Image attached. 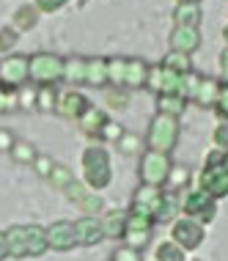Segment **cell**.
I'll list each match as a JSON object with an SVG mask.
<instances>
[{
  "label": "cell",
  "mask_w": 228,
  "mask_h": 261,
  "mask_svg": "<svg viewBox=\"0 0 228 261\" xmlns=\"http://www.w3.org/2000/svg\"><path fill=\"white\" fill-rule=\"evenodd\" d=\"M121 242H124V248H132V250H143L148 248V242H151V231H135V228H126L124 237H121Z\"/></svg>",
  "instance_id": "cell-33"
},
{
  "label": "cell",
  "mask_w": 228,
  "mask_h": 261,
  "mask_svg": "<svg viewBox=\"0 0 228 261\" xmlns=\"http://www.w3.org/2000/svg\"><path fill=\"white\" fill-rule=\"evenodd\" d=\"M151 94H160V88H162V66L160 63H148V74H146V86Z\"/></svg>",
  "instance_id": "cell-43"
},
{
  "label": "cell",
  "mask_w": 228,
  "mask_h": 261,
  "mask_svg": "<svg viewBox=\"0 0 228 261\" xmlns=\"http://www.w3.org/2000/svg\"><path fill=\"white\" fill-rule=\"evenodd\" d=\"M6 248L9 258H39L47 253V234L44 225L25 223V225H11L6 228Z\"/></svg>",
  "instance_id": "cell-1"
},
{
  "label": "cell",
  "mask_w": 228,
  "mask_h": 261,
  "mask_svg": "<svg viewBox=\"0 0 228 261\" xmlns=\"http://www.w3.org/2000/svg\"><path fill=\"white\" fill-rule=\"evenodd\" d=\"M17 94H19V108L22 110H36V86H33V83L19 86Z\"/></svg>",
  "instance_id": "cell-41"
},
{
  "label": "cell",
  "mask_w": 228,
  "mask_h": 261,
  "mask_svg": "<svg viewBox=\"0 0 228 261\" xmlns=\"http://www.w3.org/2000/svg\"><path fill=\"white\" fill-rule=\"evenodd\" d=\"M192 181V171L182 162H170V171H168V179H165V190L170 193H182L187 190V185Z\"/></svg>",
  "instance_id": "cell-24"
},
{
  "label": "cell",
  "mask_w": 228,
  "mask_h": 261,
  "mask_svg": "<svg viewBox=\"0 0 228 261\" xmlns=\"http://www.w3.org/2000/svg\"><path fill=\"white\" fill-rule=\"evenodd\" d=\"M108 102H110V105H124V108H126L130 96H126L124 88H108Z\"/></svg>",
  "instance_id": "cell-49"
},
{
  "label": "cell",
  "mask_w": 228,
  "mask_h": 261,
  "mask_svg": "<svg viewBox=\"0 0 228 261\" xmlns=\"http://www.w3.org/2000/svg\"><path fill=\"white\" fill-rule=\"evenodd\" d=\"M154 261H187V253H184L173 239H165V242L157 245L154 250Z\"/></svg>",
  "instance_id": "cell-30"
},
{
  "label": "cell",
  "mask_w": 228,
  "mask_h": 261,
  "mask_svg": "<svg viewBox=\"0 0 228 261\" xmlns=\"http://www.w3.org/2000/svg\"><path fill=\"white\" fill-rule=\"evenodd\" d=\"M108 113H105L102 108H94L91 105L88 110L83 113V118L77 124H80V132L85 138H91V140H99V132H102V126H105V121H108Z\"/></svg>",
  "instance_id": "cell-14"
},
{
  "label": "cell",
  "mask_w": 228,
  "mask_h": 261,
  "mask_svg": "<svg viewBox=\"0 0 228 261\" xmlns=\"http://www.w3.org/2000/svg\"><path fill=\"white\" fill-rule=\"evenodd\" d=\"M223 39H225V44H228V25L223 28Z\"/></svg>",
  "instance_id": "cell-54"
},
{
  "label": "cell",
  "mask_w": 228,
  "mask_h": 261,
  "mask_svg": "<svg viewBox=\"0 0 228 261\" xmlns=\"http://www.w3.org/2000/svg\"><path fill=\"white\" fill-rule=\"evenodd\" d=\"M63 83L66 86H85V58H80V55L63 58Z\"/></svg>",
  "instance_id": "cell-23"
},
{
  "label": "cell",
  "mask_w": 228,
  "mask_h": 261,
  "mask_svg": "<svg viewBox=\"0 0 228 261\" xmlns=\"http://www.w3.org/2000/svg\"><path fill=\"white\" fill-rule=\"evenodd\" d=\"M33 168H36V173L41 176V179H47V176H49V171H53V168H55V162L49 160L47 154H39V157L33 160Z\"/></svg>",
  "instance_id": "cell-47"
},
{
  "label": "cell",
  "mask_w": 228,
  "mask_h": 261,
  "mask_svg": "<svg viewBox=\"0 0 228 261\" xmlns=\"http://www.w3.org/2000/svg\"><path fill=\"white\" fill-rule=\"evenodd\" d=\"M198 187L204 193H209L215 201L225 198L228 195V171H209V168H204L198 173Z\"/></svg>",
  "instance_id": "cell-13"
},
{
  "label": "cell",
  "mask_w": 228,
  "mask_h": 261,
  "mask_svg": "<svg viewBox=\"0 0 228 261\" xmlns=\"http://www.w3.org/2000/svg\"><path fill=\"white\" fill-rule=\"evenodd\" d=\"M182 212V195L179 193H170V190H162V203L157 209L154 220L157 223H173Z\"/></svg>",
  "instance_id": "cell-18"
},
{
  "label": "cell",
  "mask_w": 228,
  "mask_h": 261,
  "mask_svg": "<svg viewBox=\"0 0 228 261\" xmlns=\"http://www.w3.org/2000/svg\"><path fill=\"white\" fill-rule=\"evenodd\" d=\"M184 108H187V99H184V96H168V94H157V113H165V116L182 118Z\"/></svg>",
  "instance_id": "cell-26"
},
{
  "label": "cell",
  "mask_w": 228,
  "mask_h": 261,
  "mask_svg": "<svg viewBox=\"0 0 228 261\" xmlns=\"http://www.w3.org/2000/svg\"><path fill=\"white\" fill-rule=\"evenodd\" d=\"M124 132H126V129H124V126H121L118 121L108 118V121H105V126H102V132H99V140H102L105 146H108V143H118Z\"/></svg>",
  "instance_id": "cell-36"
},
{
  "label": "cell",
  "mask_w": 228,
  "mask_h": 261,
  "mask_svg": "<svg viewBox=\"0 0 228 261\" xmlns=\"http://www.w3.org/2000/svg\"><path fill=\"white\" fill-rule=\"evenodd\" d=\"M170 239H173L184 253H192V250H198L204 245L206 225H201L198 220H192V217H187V215H182V217L173 220V225H170Z\"/></svg>",
  "instance_id": "cell-7"
},
{
  "label": "cell",
  "mask_w": 228,
  "mask_h": 261,
  "mask_svg": "<svg viewBox=\"0 0 228 261\" xmlns=\"http://www.w3.org/2000/svg\"><path fill=\"white\" fill-rule=\"evenodd\" d=\"M132 203H138V206H143V209L151 212V215H157V209H160V203H162V187L140 185L132 193Z\"/></svg>",
  "instance_id": "cell-21"
},
{
  "label": "cell",
  "mask_w": 228,
  "mask_h": 261,
  "mask_svg": "<svg viewBox=\"0 0 228 261\" xmlns=\"http://www.w3.org/2000/svg\"><path fill=\"white\" fill-rule=\"evenodd\" d=\"M47 234V250L55 253H69L77 248V237H74V223L72 220H55L44 228Z\"/></svg>",
  "instance_id": "cell-9"
},
{
  "label": "cell",
  "mask_w": 228,
  "mask_h": 261,
  "mask_svg": "<svg viewBox=\"0 0 228 261\" xmlns=\"http://www.w3.org/2000/svg\"><path fill=\"white\" fill-rule=\"evenodd\" d=\"M14 110H19V94H17V88H3L0 86V113H14Z\"/></svg>",
  "instance_id": "cell-38"
},
{
  "label": "cell",
  "mask_w": 228,
  "mask_h": 261,
  "mask_svg": "<svg viewBox=\"0 0 228 261\" xmlns=\"http://www.w3.org/2000/svg\"><path fill=\"white\" fill-rule=\"evenodd\" d=\"M9 154H11L14 162H19V165H33V160L39 157V149L33 143H28V140H14Z\"/></svg>",
  "instance_id": "cell-29"
},
{
  "label": "cell",
  "mask_w": 228,
  "mask_h": 261,
  "mask_svg": "<svg viewBox=\"0 0 228 261\" xmlns=\"http://www.w3.org/2000/svg\"><path fill=\"white\" fill-rule=\"evenodd\" d=\"M212 140H215V149L228 151V118H220V124L212 129Z\"/></svg>",
  "instance_id": "cell-44"
},
{
  "label": "cell",
  "mask_w": 228,
  "mask_h": 261,
  "mask_svg": "<svg viewBox=\"0 0 228 261\" xmlns=\"http://www.w3.org/2000/svg\"><path fill=\"white\" fill-rule=\"evenodd\" d=\"M72 179H74L72 171H69V168H63V165H55L53 171H49V176H47V181L55 190H66L69 185H72Z\"/></svg>",
  "instance_id": "cell-35"
},
{
  "label": "cell",
  "mask_w": 228,
  "mask_h": 261,
  "mask_svg": "<svg viewBox=\"0 0 228 261\" xmlns=\"http://www.w3.org/2000/svg\"><path fill=\"white\" fill-rule=\"evenodd\" d=\"M99 223H102V234L108 239H121L126 231V209L105 212V217H99Z\"/></svg>",
  "instance_id": "cell-16"
},
{
  "label": "cell",
  "mask_w": 228,
  "mask_h": 261,
  "mask_svg": "<svg viewBox=\"0 0 228 261\" xmlns=\"http://www.w3.org/2000/svg\"><path fill=\"white\" fill-rule=\"evenodd\" d=\"M85 86L108 88V58H85Z\"/></svg>",
  "instance_id": "cell-15"
},
{
  "label": "cell",
  "mask_w": 228,
  "mask_h": 261,
  "mask_svg": "<svg viewBox=\"0 0 228 261\" xmlns=\"http://www.w3.org/2000/svg\"><path fill=\"white\" fill-rule=\"evenodd\" d=\"M66 3L69 0H33V6H36L41 14H55V11H61Z\"/></svg>",
  "instance_id": "cell-46"
},
{
  "label": "cell",
  "mask_w": 228,
  "mask_h": 261,
  "mask_svg": "<svg viewBox=\"0 0 228 261\" xmlns=\"http://www.w3.org/2000/svg\"><path fill=\"white\" fill-rule=\"evenodd\" d=\"M179 132H182V124L179 118L173 116H165V113H157V116L148 121V132H146V146L151 151H162V154H170L179 143Z\"/></svg>",
  "instance_id": "cell-3"
},
{
  "label": "cell",
  "mask_w": 228,
  "mask_h": 261,
  "mask_svg": "<svg viewBox=\"0 0 228 261\" xmlns=\"http://www.w3.org/2000/svg\"><path fill=\"white\" fill-rule=\"evenodd\" d=\"M74 237H77V245H83V248H94V245H99L105 239L99 217L83 215L80 220H74Z\"/></svg>",
  "instance_id": "cell-12"
},
{
  "label": "cell",
  "mask_w": 228,
  "mask_h": 261,
  "mask_svg": "<svg viewBox=\"0 0 228 261\" xmlns=\"http://www.w3.org/2000/svg\"><path fill=\"white\" fill-rule=\"evenodd\" d=\"M217 102H215V113L220 118H228V86L225 83H217Z\"/></svg>",
  "instance_id": "cell-45"
},
{
  "label": "cell",
  "mask_w": 228,
  "mask_h": 261,
  "mask_svg": "<svg viewBox=\"0 0 228 261\" xmlns=\"http://www.w3.org/2000/svg\"><path fill=\"white\" fill-rule=\"evenodd\" d=\"M55 102H58V88L55 86H36V110L55 113Z\"/></svg>",
  "instance_id": "cell-31"
},
{
  "label": "cell",
  "mask_w": 228,
  "mask_h": 261,
  "mask_svg": "<svg viewBox=\"0 0 228 261\" xmlns=\"http://www.w3.org/2000/svg\"><path fill=\"white\" fill-rule=\"evenodd\" d=\"M220 66H223V72H228V44L223 47V53H220Z\"/></svg>",
  "instance_id": "cell-52"
},
{
  "label": "cell",
  "mask_w": 228,
  "mask_h": 261,
  "mask_svg": "<svg viewBox=\"0 0 228 261\" xmlns=\"http://www.w3.org/2000/svg\"><path fill=\"white\" fill-rule=\"evenodd\" d=\"M148 63L143 58H126V74H124V91H138L146 86Z\"/></svg>",
  "instance_id": "cell-17"
},
{
  "label": "cell",
  "mask_w": 228,
  "mask_h": 261,
  "mask_svg": "<svg viewBox=\"0 0 228 261\" xmlns=\"http://www.w3.org/2000/svg\"><path fill=\"white\" fill-rule=\"evenodd\" d=\"M217 80L215 77H201V86H198V94L192 105H198V108L204 110H215V102H217Z\"/></svg>",
  "instance_id": "cell-25"
},
{
  "label": "cell",
  "mask_w": 228,
  "mask_h": 261,
  "mask_svg": "<svg viewBox=\"0 0 228 261\" xmlns=\"http://www.w3.org/2000/svg\"><path fill=\"white\" fill-rule=\"evenodd\" d=\"M88 96L83 94V91L77 88H69V91H58V102H55V113H58L61 118H66V121H80L83 113L91 108Z\"/></svg>",
  "instance_id": "cell-8"
},
{
  "label": "cell",
  "mask_w": 228,
  "mask_h": 261,
  "mask_svg": "<svg viewBox=\"0 0 228 261\" xmlns=\"http://www.w3.org/2000/svg\"><path fill=\"white\" fill-rule=\"evenodd\" d=\"M110 261H143V258H140V253H138V250L124 248V245H121V248L113 253V258H110Z\"/></svg>",
  "instance_id": "cell-48"
},
{
  "label": "cell",
  "mask_w": 228,
  "mask_h": 261,
  "mask_svg": "<svg viewBox=\"0 0 228 261\" xmlns=\"http://www.w3.org/2000/svg\"><path fill=\"white\" fill-rule=\"evenodd\" d=\"M201 19H204L201 3H179L173 11V25L182 28H201Z\"/></svg>",
  "instance_id": "cell-20"
},
{
  "label": "cell",
  "mask_w": 228,
  "mask_h": 261,
  "mask_svg": "<svg viewBox=\"0 0 228 261\" xmlns=\"http://www.w3.org/2000/svg\"><path fill=\"white\" fill-rule=\"evenodd\" d=\"M160 66H162V63H160ZM182 86H184V74H176V72L162 69V88H160V94L182 96Z\"/></svg>",
  "instance_id": "cell-34"
},
{
  "label": "cell",
  "mask_w": 228,
  "mask_h": 261,
  "mask_svg": "<svg viewBox=\"0 0 228 261\" xmlns=\"http://www.w3.org/2000/svg\"><path fill=\"white\" fill-rule=\"evenodd\" d=\"M63 80V58L55 53L28 55V83L33 86H58Z\"/></svg>",
  "instance_id": "cell-4"
},
{
  "label": "cell",
  "mask_w": 228,
  "mask_h": 261,
  "mask_svg": "<svg viewBox=\"0 0 228 261\" xmlns=\"http://www.w3.org/2000/svg\"><path fill=\"white\" fill-rule=\"evenodd\" d=\"M154 215L143 206H138V203H130V209H126V228H135V231H154Z\"/></svg>",
  "instance_id": "cell-22"
},
{
  "label": "cell",
  "mask_w": 228,
  "mask_h": 261,
  "mask_svg": "<svg viewBox=\"0 0 228 261\" xmlns=\"http://www.w3.org/2000/svg\"><path fill=\"white\" fill-rule=\"evenodd\" d=\"M74 206H80L83 215H94V217H99V212H102V198H99V195H94V190H88V193H85L83 198L74 203Z\"/></svg>",
  "instance_id": "cell-37"
},
{
  "label": "cell",
  "mask_w": 228,
  "mask_h": 261,
  "mask_svg": "<svg viewBox=\"0 0 228 261\" xmlns=\"http://www.w3.org/2000/svg\"><path fill=\"white\" fill-rule=\"evenodd\" d=\"M182 215L198 220L201 225H209L217 217V201L209 193H204L201 187H195L187 195H182Z\"/></svg>",
  "instance_id": "cell-6"
},
{
  "label": "cell",
  "mask_w": 228,
  "mask_h": 261,
  "mask_svg": "<svg viewBox=\"0 0 228 261\" xmlns=\"http://www.w3.org/2000/svg\"><path fill=\"white\" fill-rule=\"evenodd\" d=\"M9 258V248H6V231H0V261Z\"/></svg>",
  "instance_id": "cell-51"
},
{
  "label": "cell",
  "mask_w": 228,
  "mask_h": 261,
  "mask_svg": "<svg viewBox=\"0 0 228 261\" xmlns=\"http://www.w3.org/2000/svg\"><path fill=\"white\" fill-rule=\"evenodd\" d=\"M162 69H168V72H176V74H187L192 72V55H184V53H173L168 50V55L160 61Z\"/></svg>",
  "instance_id": "cell-27"
},
{
  "label": "cell",
  "mask_w": 228,
  "mask_h": 261,
  "mask_svg": "<svg viewBox=\"0 0 228 261\" xmlns=\"http://www.w3.org/2000/svg\"><path fill=\"white\" fill-rule=\"evenodd\" d=\"M14 132L9 129V126H0V151H11V146H14Z\"/></svg>",
  "instance_id": "cell-50"
},
{
  "label": "cell",
  "mask_w": 228,
  "mask_h": 261,
  "mask_svg": "<svg viewBox=\"0 0 228 261\" xmlns=\"http://www.w3.org/2000/svg\"><path fill=\"white\" fill-rule=\"evenodd\" d=\"M17 41H19V33L14 31L11 25L0 28V53L3 55H11V50L17 47Z\"/></svg>",
  "instance_id": "cell-42"
},
{
  "label": "cell",
  "mask_w": 228,
  "mask_h": 261,
  "mask_svg": "<svg viewBox=\"0 0 228 261\" xmlns=\"http://www.w3.org/2000/svg\"><path fill=\"white\" fill-rule=\"evenodd\" d=\"M201 77L204 74H198V72H187L184 74V86H182V96L187 99V105L195 99V94H198V86H201Z\"/></svg>",
  "instance_id": "cell-40"
},
{
  "label": "cell",
  "mask_w": 228,
  "mask_h": 261,
  "mask_svg": "<svg viewBox=\"0 0 228 261\" xmlns=\"http://www.w3.org/2000/svg\"><path fill=\"white\" fill-rule=\"evenodd\" d=\"M201 31L198 28H182V25H173V31H170L168 36V44L173 53H184V55H192L198 53V47H201Z\"/></svg>",
  "instance_id": "cell-11"
},
{
  "label": "cell",
  "mask_w": 228,
  "mask_h": 261,
  "mask_svg": "<svg viewBox=\"0 0 228 261\" xmlns=\"http://www.w3.org/2000/svg\"><path fill=\"white\" fill-rule=\"evenodd\" d=\"M28 83V55H6L0 61V86L19 88Z\"/></svg>",
  "instance_id": "cell-10"
},
{
  "label": "cell",
  "mask_w": 228,
  "mask_h": 261,
  "mask_svg": "<svg viewBox=\"0 0 228 261\" xmlns=\"http://www.w3.org/2000/svg\"><path fill=\"white\" fill-rule=\"evenodd\" d=\"M217 83H225V86H228V72H223V74H220V80Z\"/></svg>",
  "instance_id": "cell-53"
},
{
  "label": "cell",
  "mask_w": 228,
  "mask_h": 261,
  "mask_svg": "<svg viewBox=\"0 0 228 261\" xmlns=\"http://www.w3.org/2000/svg\"><path fill=\"white\" fill-rule=\"evenodd\" d=\"M83 165V185L88 190H108L113 181V165H110V151L102 143H91L88 149H83L80 157Z\"/></svg>",
  "instance_id": "cell-2"
},
{
  "label": "cell",
  "mask_w": 228,
  "mask_h": 261,
  "mask_svg": "<svg viewBox=\"0 0 228 261\" xmlns=\"http://www.w3.org/2000/svg\"><path fill=\"white\" fill-rule=\"evenodd\" d=\"M116 146L126 154V157H140V154L146 151V140H143V135H138V132H124Z\"/></svg>",
  "instance_id": "cell-28"
},
{
  "label": "cell",
  "mask_w": 228,
  "mask_h": 261,
  "mask_svg": "<svg viewBox=\"0 0 228 261\" xmlns=\"http://www.w3.org/2000/svg\"><path fill=\"white\" fill-rule=\"evenodd\" d=\"M168 171H170V154H162V151H151V149L140 154V165H138L140 185L165 187Z\"/></svg>",
  "instance_id": "cell-5"
},
{
  "label": "cell",
  "mask_w": 228,
  "mask_h": 261,
  "mask_svg": "<svg viewBox=\"0 0 228 261\" xmlns=\"http://www.w3.org/2000/svg\"><path fill=\"white\" fill-rule=\"evenodd\" d=\"M39 17H41V11L36 9L33 3H25V6H19L17 11H14V22H11V28L17 33H28V31H33V28L39 25Z\"/></svg>",
  "instance_id": "cell-19"
},
{
  "label": "cell",
  "mask_w": 228,
  "mask_h": 261,
  "mask_svg": "<svg viewBox=\"0 0 228 261\" xmlns=\"http://www.w3.org/2000/svg\"><path fill=\"white\" fill-rule=\"evenodd\" d=\"M204 168H209V171H228V151L212 149L204 160Z\"/></svg>",
  "instance_id": "cell-39"
},
{
  "label": "cell",
  "mask_w": 228,
  "mask_h": 261,
  "mask_svg": "<svg viewBox=\"0 0 228 261\" xmlns=\"http://www.w3.org/2000/svg\"><path fill=\"white\" fill-rule=\"evenodd\" d=\"M176 3H201V0H176Z\"/></svg>",
  "instance_id": "cell-55"
},
{
  "label": "cell",
  "mask_w": 228,
  "mask_h": 261,
  "mask_svg": "<svg viewBox=\"0 0 228 261\" xmlns=\"http://www.w3.org/2000/svg\"><path fill=\"white\" fill-rule=\"evenodd\" d=\"M126 58H108V88H124Z\"/></svg>",
  "instance_id": "cell-32"
}]
</instances>
